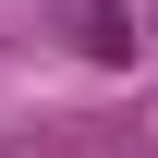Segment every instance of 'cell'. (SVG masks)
I'll list each match as a JSON object with an SVG mask.
<instances>
[{
  "instance_id": "obj_1",
  "label": "cell",
  "mask_w": 158,
  "mask_h": 158,
  "mask_svg": "<svg viewBox=\"0 0 158 158\" xmlns=\"http://www.w3.org/2000/svg\"><path fill=\"white\" fill-rule=\"evenodd\" d=\"M73 24H85V49H98V61H134V12H122V0H85Z\"/></svg>"
}]
</instances>
